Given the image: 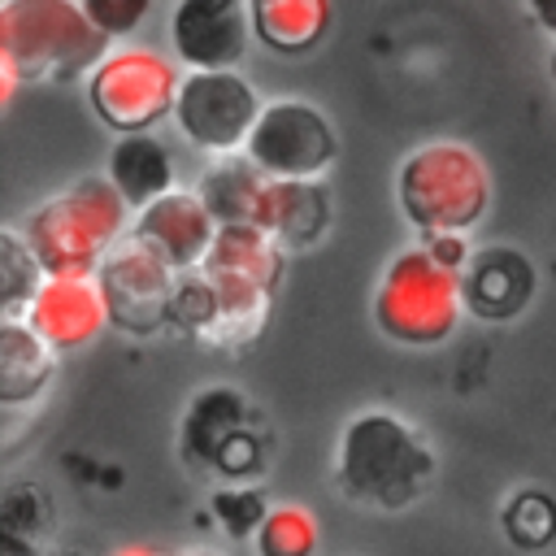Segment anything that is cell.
<instances>
[{
  "instance_id": "14",
  "label": "cell",
  "mask_w": 556,
  "mask_h": 556,
  "mask_svg": "<svg viewBox=\"0 0 556 556\" xmlns=\"http://www.w3.org/2000/svg\"><path fill=\"white\" fill-rule=\"evenodd\" d=\"M534 295V265L513 248H486L465 269V313L482 321L517 317Z\"/></svg>"
},
{
  "instance_id": "16",
  "label": "cell",
  "mask_w": 556,
  "mask_h": 556,
  "mask_svg": "<svg viewBox=\"0 0 556 556\" xmlns=\"http://www.w3.org/2000/svg\"><path fill=\"white\" fill-rule=\"evenodd\" d=\"M104 178L117 187V195L143 213L148 204H156L161 195L178 191L174 187V156L161 139L152 135H126L113 143L109 152V165H104Z\"/></svg>"
},
{
  "instance_id": "8",
  "label": "cell",
  "mask_w": 556,
  "mask_h": 556,
  "mask_svg": "<svg viewBox=\"0 0 556 556\" xmlns=\"http://www.w3.org/2000/svg\"><path fill=\"white\" fill-rule=\"evenodd\" d=\"M265 104L256 96V87L235 74V70H187L178 100H174V126L178 135L213 156H235L239 148H248L256 122H261Z\"/></svg>"
},
{
  "instance_id": "23",
  "label": "cell",
  "mask_w": 556,
  "mask_h": 556,
  "mask_svg": "<svg viewBox=\"0 0 556 556\" xmlns=\"http://www.w3.org/2000/svg\"><path fill=\"white\" fill-rule=\"evenodd\" d=\"M504 534L526 552H543L556 539V504L534 486L517 491L504 508Z\"/></svg>"
},
{
  "instance_id": "9",
  "label": "cell",
  "mask_w": 556,
  "mask_h": 556,
  "mask_svg": "<svg viewBox=\"0 0 556 556\" xmlns=\"http://www.w3.org/2000/svg\"><path fill=\"white\" fill-rule=\"evenodd\" d=\"M334 152V126L308 100H269L243 148V156L274 182H317Z\"/></svg>"
},
{
  "instance_id": "2",
  "label": "cell",
  "mask_w": 556,
  "mask_h": 556,
  "mask_svg": "<svg viewBox=\"0 0 556 556\" xmlns=\"http://www.w3.org/2000/svg\"><path fill=\"white\" fill-rule=\"evenodd\" d=\"M130 204L104 174H87L65 191L35 204L22 222V239L48 278H96L130 235Z\"/></svg>"
},
{
  "instance_id": "15",
  "label": "cell",
  "mask_w": 556,
  "mask_h": 556,
  "mask_svg": "<svg viewBox=\"0 0 556 556\" xmlns=\"http://www.w3.org/2000/svg\"><path fill=\"white\" fill-rule=\"evenodd\" d=\"M269 182L274 178H265L248 156H226L200 178L195 195L204 200L217 230L222 226H256L261 230L265 204H269Z\"/></svg>"
},
{
  "instance_id": "3",
  "label": "cell",
  "mask_w": 556,
  "mask_h": 556,
  "mask_svg": "<svg viewBox=\"0 0 556 556\" xmlns=\"http://www.w3.org/2000/svg\"><path fill=\"white\" fill-rule=\"evenodd\" d=\"M83 0H4L0 4V74L17 83H61L91 74L109 56Z\"/></svg>"
},
{
  "instance_id": "10",
  "label": "cell",
  "mask_w": 556,
  "mask_h": 556,
  "mask_svg": "<svg viewBox=\"0 0 556 556\" xmlns=\"http://www.w3.org/2000/svg\"><path fill=\"white\" fill-rule=\"evenodd\" d=\"M109 326L126 330V334H156L174 321V291H178V274L169 265H161L152 252L122 243L96 274Z\"/></svg>"
},
{
  "instance_id": "7",
  "label": "cell",
  "mask_w": 556,
  "mask_h": 556,
  "mask_svg": "<svg viewBox=\"0 0 556 556\" xmlns=\"http://www.w3.org/2000/svg\"><path fill=\"white\" fill-rule=\"evenodd\" d=\"M178 87L182 74L165 52L148 43H122L87 74V109L122 139L148 135L174 113Z\"/></svg>"
},
{
  "instance_id": "21",
  "label": "cell",
  "mask_w": 556,
  "mask_h": 556,
  "mask_svg": "<svg viewBox=\"0 0 556 556\" xmlns=\"http://www.w3.org/2000/svg\"><path fill=\"white\" fill-rule=\"evenodd\" d=\"M48 282L43 265L35 261V252L26 248L22 230H0V308H4V321H22L35 291Z\"/></svg>"
},
{
  "instance_id": "1",
  "label": "cell",
  "mask_w": 556,
  "mask_h": 556,
  "mask_svg": "<svg viewBox=\"0 0 556 556\" xmlns=\"http://www.w3.org/2000/svg\"><path fill=\"white\" fill-rule=\"evenodd\" d=\"M434 478V452L426 434L391 408L356 413L339 434L334 482L352 504L400 513L426 495Z\"/></svg>"
},
{
  "instance_id": "6",
  "label": "cell",
  "mask_w": 556,
  "mask_h": 556,
  "mask_svg": "<svg viewBox=\"0 0 556 556\" xmlns=\"http://www.w3.org/2000/svg\"><path fill=\"white\" fill-rule=\"evenodd\" d=\"M282 252L256 226H222L200 274L222 304V348L252 343L269 317L274 291L282 282Z\"/></svg>"
},
{
  "instance_id": "24",
  "label": "cell",
  "mask_w": 556,
  "mask_h": 556,
  "mask_svg": "<svg viewBox=\"0 0 556 556\" xmlns=\"http://www.w3.org/2000/svg\"><path fill=\"white\" fill-rule=\"evenodd\" d=\"M213 513H217V521H222V530L230 534V539H243V534H252L256 539V530H261V521L269 517V508H265V500H261V491H252V486H226V491H217L213 495Z\"/></svg>"
},
{
  "instance_id": "19",
  "label": "cell",
  "mask_w": 556,
  "mask_h": 556,
  "mask_svg": "<svg viewBox=\"0 0 556 556\" xmlns=\"http://www.w3.org/2000/svg\"><path fill=\"white\" fill-rule=\"evenodd\" d=\"M252 35L269 52H308L330 30L334 9L326 0H248Z\"/></svg>"
},
{
  "instance_id": "26",
  "label": "cell",
  "mask_w": 556,
  "mask_h": 556,
  "mask_svg": "<svg viewBox=\"0 0 556 556\" xmlns=\"http://www.w3.org/2000/svg\"><path fill=\"white\" fill-rule=\"evenodd\" d=\"M256 460H261V447H256V439H252L248 430H235V434L222 443V452H217L213 469H217V473H226V478H243V473H248Z\"/></svg>"
},
{
  "instance_id": "22",
  "label": "cell",
  "mask_w": 556,
  "mask_h": 556,
  "mask_svg": "<svg viewBox=\"0 0 556 556\" xmlns=\"http://www.w3.org/2000/svg\"><path fill=\"white\" fill-rule=\"evenodd\" d=\"M317 552V521L300 504H278L256 530V556H313Z\"/></svg>"
},
{
  "instance_id": "30",
  "label": "cell",
  "mask_w": 556,
  "mask_h": 556,
  "mask_svg": "<svg viewBox=\"0 0 556 556\" xmlns=\"http://www.w3.org/2000/svg\"><path fill=\"white\" fill-rule=\"evenodd\" d=\"M178 556H213V552H200V547H191V552H178Z\"/></svg>"
},
{
  "instance_id": "20",
  "label": "cell",
  "mask_w": 556,
  "mask_h": 556,
  "mask_svg": "<svg viewBox=\"0 0 556 556\" xmlns=\"http://www.w3.org/2000/svg\"><path fill=\"white\" fill-rule=\"evenodd\" d=\"M235 430H243V400L230 395V391H208V395H200V400L191 404V413H187V426H182V452H187V460L213 469L222 443H226Z\"/></svg>"
},
{
  "instance_id": "18",
  "label": "cell",
  "mask_w": 556,
  "mask_h": 556,
  "mask_svg": "<svg viewBox=\"0 0 556 556\" xmlns=\"http://www.w3.org/2000/svg\"><path fill=\"white\" fill-rule=\"evenodd\" d=\"M52 374L56 352L26 321H0V404H30L39 391H48Z\"/></svg>"
},
{
  "instance_id": "13",
  "label": "cell",
  "mask_w": 556,
  "mask_h": 556,
  "mask_svg": "<svg viewBox=\"0 0 556 556\" xmlns=\"http://www.w3.org/2000/svg\"><path fill=\"white\" fill-rule=\"evenodd\" d=\"M22 321L52 352H70V348L91 343L104 330L109 313H104V300H100L96 278H48L35 291V300H30V308H26Z\"/></svg>"
},
{
  "instance_id": "27",
  "label": "cell",
  "mask_w": 556,
  "mask_h": 556,
  "mask_svg": "<svg viewBox=\"0 0 556 556\" xmlns=\"http://www.w3.org/2000/svg\"><path fill=\"white\" fill-rule=\"evenodd\" d=\"M526 13H530L543 30H556V0H534V4H526Z\"/></svg>"
},
{
  "instance_id": "4",
  "label": "cell",
  "mask_w": 556,
  "mask_h": 556,
  "mask_svg": "<svg viewBox=\"0 0 556 556\" xmlns=\"http://www.w3.org/2000/svg\"><path fill=\"white\" fill-rule=\"evenodd\" d=\"M395 200L404 222L421 235H469L491 208V174L486 161L456 139L421 143L400 161Z\"/></svg>"
},
{
  "instance_id": "11",
  "label": "cell",
  "mask_w": 556,
  "mask_h": 556,
  "mask_svg": "<svg viewBox=\"0 0 556 556\" xmlns=\"http://www.w3.org/2000/svg\"><path fill=\"white\" fill-rule=\"evenodd\" d=\"M217 239V222L208 217L204 200L195 191H169L156 204H148L143 213H135L126 243L152 252L161 265H169L174 274H191L204 265L208 248Z\"/></svg>"
},
{
  "instance_id": "17",
  "label": "cell",
  "mask_w": 556,
  "mask_h": 556,
  "mask_svg": "<svg viewBox=\"0 0 556 556\" xmlns=\"http://www.w3.org/2000/svg\"><path fill=\"white\" fill-rule=\"evenodd\" d=\"M330 226V191L321 182H269L261 230L278 248H308Z\"/></svg>"
},
{
  "instance_id": "12",
  "label": "cell",
  "mask_w": 556,
  "mask_h": 556,
  "mask_svg": "<svg viewBox=\"0 0 556 556\" xmlns=\"http://www.w3.org/2000/svg\"><path fill=\"white\" fill-rule=\"evenodd\" d=\"M252 35L248 4L239 0H178L169 13L174 56L191 70H230Z\"/></svg>"
},
{
  "instance_id": "5",
  "label": "cell",
  "mask_w": 556,
  "mask_h": 556,
  "mask_svg": "<svg viewBox=\"0 0 556 556\" xmlns=\"http://www.w3.org/2000/svg\"><path fill=\"white\" fill-rule=\"evenodd\" d=\"M465 313V269L439 261L421 239L391 256L374 287V326L400 348H439Z\"/></svg>"
},
{
  "instance_id": "28",
  "label": "cell",
  "mask_w": 556,
  "mask_h": 556,
  "mask_svg": "<svg viewBox=\"0 0 556 556\" xmlns=\"http://www.w3.org/2000/svg\"><path fill=\"white\" fill-rule=\"evenodd\" d=\"M113 556H156V552L152 547H117Z\"/></svg>"
},
{
  "instance_id": "29",
  "label": "cell",
  "mask_w": 556,
  "mask_h": 556,
  "mask_svg": "<svg viewBox=\"0 0 556 556\" xmlns=\"http://www.w3.org/2000/svg\"><path fill=\"white\" fill-rule=\"evenodd\" d=\"M547 65H552V83H556V48H552V56H547Z\"/></svg>"
},
{
  "instance_id": "25",
  "label": "cell",
  "mask_w": 556,
  "mask_h": 556,
  "mask_svg": "<svg viewBox=\"0 0 556 556\" xmlns=\"http://www.w3.org/2000/svg\"><path fill=\"white\" fill-rule=\"evenodd\" d=\"M83 9H87L91 26H96L100 35L117 39V35L135 30V26L148 17L152 4H148V0H83Z\"/></svg>"
}]
</instances>
